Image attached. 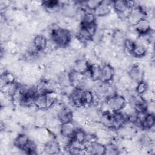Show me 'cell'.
Listing matches in <instances>:
<instances>
[{"mask_svg":"<svg viewBox=\"0 0 155 155\" xmlns=\"http://www.w3.org/2000/svg\"><path fill=\"white\" fill-rule=\"evenodd\" d=\"M112 5L114 10L119 15H125L127 13L128 15V13L130 10L127 1L119 0L112 1Z\"/></svg>","mask_w":155,"mask_h":155,"instance_id":"cell-17","label":"cell"},{"mask_svg":"<svg viewBox=\"0 0 155 155\" xmlns=\"http://www.w3.org/2000/svg\"><path fill=\"white\" fill-rule=\"evenodd\" d=\"M62 13L67 16H74L78 12V7L74 4H65L62 7Z\"/></svg>","mask_w":155,"mask_h":155,"instance_id":"cell-30","label":"cell"},{"mask_svg":"<svg viewBox=\"0 0 155 155\" xmlns=\"http://www.w3.org/2000/svg\"><path fill=\"white\" fill-rule=\"evenodd\" d=\"M101 1H97V0H90L86 1L84 2V5L89 9L90 10H94L98 7V5L101 4Z\"/></svg>","mask_w":155,"mask_h":155,"instance_id":"cell-38","label":"cell"},{"mask_svg":"<svg viewBox=\"0 0 155 155\" xmlns=\"http://www.w3.org/2000/svg\"><path fill=\"white\" fill-rule=\"evenodd\" d=\"M106 104L111 112L121 111L126 105L125 97L121 95L114 94L106 99Z\"/></svg>","mask_w":155,"mask_h":155,"instance_id":"cell-3","label":"cell"},{"mask_svg":"<svg viewBox=\"0 0 155 155\" xmlns=\"http://www.w3.org/2000/svg\"><path fill=\"white\" fill-rule=\"evenodd\" d=\"M22 150L24 151V153L27 154H36V151H37L36 144L34 141L30 140Z\"/></svg>","mask_w":155,"mask_h":155,"instance_id":"cell-34","label":"cell"},{"mask_svg":"<svg viewBox=\"0 0 155 155\" xmlns=\"http://www.w3.org/2000/svg\"><path fill=\"white\" fill-rule=\"evenodd\" d=\"M147 53V49L145 47L144 45L142 44H136L131 53V54H133L136 58H142Z\"/></svg>","mask_w":155,"mask_h":155,"instance_id":"cell-32","label":"cell"},{"mask_svg":"<svg viewBox=\"0 0 155 155\" xmlns=\"http://www.w3.org/2000/svg\"><path fill=\"white\" fill-rule=\"evenodd\" d=\"M51 38L53 43L57 46L59 47H65L70 44L71 35L68 30L62 28H57L51 31Z\"/></svg>","mask_w":155,"mask_h":155,"instance_id":"cell-1","label":"cell"},{"mask_svg":"<svg viewBox=\"0 0 155 155\" xmlns=\"http://www.w3.org/2000/svg\"><path fill=\"white\" fill-rule=\"evenodd\" d=\"M87 134L83 130L76 128L72 137L70 139L78 143V144L82 145L87 142Z\"/></svg>","mask_w":155,"mask_h":155,"instance_id":"cell-20","label":"cell"},{"mask_svg":"<svg viewBox=\"0 0 155 155\" xmlns=\"http://www.w3.org/2000/svg\"><path fill=\"white\" fill-rule=\"evenodd\" d=\"M125 39V38L124 36V34L122 31L116 30L113 32L112 35V40L114 44L116 45H119L120 44H123Z\"/></svg>","mask_w":155,"mask_h":155,"instance_id":"cell-33","label":"cell"},{"mask_svg":"<svg viewBox=\"0 0 155 155\" xmlns=\"http://www.w3.org/2000/svg\"><path fill=\"white\" fill-rule=\"evenodd\" d=\"M128 122V115L120 111L113 112L112 127L114 129H119Z\"/></svg>","mask_w":155,"mask_h":155,"instance_id":"cell-10","label":"cell"},{"mask_svg":"<svg viewBox=\"0 0 155 155\" xmlns=\"http://www.w3.org/2000/svg\"><path fill=\"white\" fill-rule=\"evenodd\" d=\"M76 129V128H75L74 124L71 121L67 123L61 124L60 128V133L63 137L71 139Z\"/></svg>","mask_w":155,"mask_h":155,"instance_id":"cell-16","label":"cell"},{"mask_svg":"<svg viewBox=\"0 0 155 155\" xmlns=\"http://www.w3.org/2000/svg\"><path fill=\"white\" fill-rule=\"evenodd\" d=\"M78 39L82 43H87L92 40L93 37L85 27L81 26L77 35Z\"/></svg>","mask_w":155,"mask_h":155,"instance_id":"cell-23","label":"cell"},{"mask_svg":"<svg viewBox=\"0 0 155 155\" xmlns=\"http://www.w3.org/2000/svg\"><path fill=\"white\" fill-rule=\"evenodd\" d=\"M148 84L146 82L141 81L137 82V86L136 87V91L137 94L142 96L148 90Z\"/></svg>","mask_w":155,"mask_h":155,"instance_id":"cell-35","label":"cell"},{"mask_svg":"<svg viewBox=\"0 0 155 155\" xmlns=\"http://www.w3.org/2000/svg\"><path fill=\"white\" fill-rule=\"evenodd\" d=\"M29 140L30 139L26 134H19L14 139L13 144L15 147L22 150Z\"/></svg>","mask_w":155,"mask_h":155,"instance_id":"cell-22","label":"cell"},{"mask_svg":"<svg viewBox=\"0 0 155 155\" xmlns=\"http://www.w3.org/2000/svg\"><path fill=\"white\" fill-rule=\"evenodd\" d=\"M145 12L140 7L135 6L130 10L127 18L130 24L134 25L140 20L145 18Z\"/></svg>","mask_w":155,"mask_h":155,"instance_id":"cell-4","label":"cell"},{"mask_svg":"<svg viewBox=\"0 0 155 155\" xmlns=\"http://www.w3.org/2000/svg\"><path fill=\"white\" fill-rule=\"evenodd\" d=\"M82 90L83 89L74 87L69 96L70 101L73 105L77 107H80V97Z\"/></svg>","mask_w":155,"mask_h":155,"instance_id":"cell-26","label":"cell"},{"mask_svg":"<svg viewBox=\"0 0 155 155\" xmlns=\"http://www.w3.org/2000/svg\"><path fill=\"white\" fill-rule=\"evenodd\" d=\"M85 153L90 154H105V145L95 140L90 141L85 147Z\"/></svg>","mask_w":155,"mask_h":155,"instance_id":"cell-8","label":"cell"},{"mask_svg":"<svg viewBox=\"0 0 155 155\" xmlns=\"http://www.w3.org/2000/svg\"><path fill=\"white\" fill-rule=\"evenodd\" d=\"M153 140L148 135H143L140 138V143L144 147H150L152 145Z\"/></svg>","mask_w":155,"mask_h":155,"instance_id":"cell-39","label":"cell"},{"mask_svg":"<svg viewBox=\"0 0 155 155\" xmlns=\"http://www.w3.org/2000/svg\"><path fill=\"white\" fill-rule=\"evenodd\" d=\"M155 124V117L153 113H146L143 114L140 127L145 130H150L153 128Z\"/></svg>","mask_w":155,"mask_h":155,"instance_id":"cell-14","label":"cell"},{"mask_svg":"<svg viewBox=\"0 0 155 155\" xmlns=\"http://www.w3.org/2000/svg\"><path fill=\"white\" fill-rule=\"evenodd\" d=\"M112 1H101V4L94 10V14L97 16H105L109 15L111 12V4Z\"/></svg>","mask_w":155,"mask_h":155,"instance_id":"cell-12","label":"cell"},{"mask_svg":"<svg viewBox=\"0 0 155 155\" xmlns=\"http://www.w3.org/2000/svg\"><path fill=\"white\" fill-rule=\"evenodd\" d=\"M114 75L113 67L110 64H104L101 67L99 81L105 83H110Z\"/></svg>","mask_w":155,"mask_h":155,"instance_id":"cell-5","label":"cell"},{"mask_svg":"<svg viewBox=\"0 0 155 155\" xmlns=\"http://www.w3.org/2000/svg\"><path fill=\"white\" fill-rule=\"evenodd\" d=\"M96 16L94 13L90 12H85L81 18V25H86L91 24L95 23Z\"/></svg>","mask_w":155,"mask_h":155,"instance_id":"cell-29","label":"cell"},{"mask_svg":"<svg viewBox=\"0 0 155 155\" xmlns=\"http://www.w3.org/2000/svg\"><path fill=\"white\" fill-rule=\"evenodd\" d=\"M47 108L52 107L58 100V94L56 92L53 90H46L44 91Z\"/></svg>","mask_w":155,"mask_h":155,"instance_id":"cell-28","label":"cell"},{"mask_svg":"<svg viewBox=\"0 0 155 155\" xmlns=\"http://www.w3.org/2000/svg\"><path fill=\"white\" fill-rule=\"evenodd\" d=\"M38 93V90L34 87L19 90L18 91L19 102L24 106L31 105L33 104L35 99Z\"/></svg>","mask_w":155,"mask_h":155,"instance_id":"cell-2","label":"cell"},{"mask_svg":"<svg viewBox=\"0 0 155 155\" xmlns=\"http://www.w3.org/2000/svg\"><path fill=\"white\" fill-rule=\"evenodd\" d=\"M101 123L105 127L111 128L113 124V112L111 111H103L101 117Z\"/></svg>","mask_w":155,"mask_h":155,"instance_id":"cell-24","label":"cell"},{"mask_svg":"<svg viewBox=\"0 0 155 155\" xmlns=\"http://www.w3.org/2000/svg\"><path fill=\"white\" fill-rule=\"evenodd\" d=\"M122 45L124 46V47L127 52L131 54V53L136 45V43H134L130 39L125 38V39L124 40V41L123 42Z\"/></svg>","mask_w":155,"mask_h":155,"instance_id":"cell-36","label":"cell"},{"mask_svg":"<svg viewBox=\"0 0 155 155\" xmlns=\"http://www.w3.org/2000/svg\"><path fill=\"white\" fill-rule=\"evenodd\" d=\"M89 66H90V64L88 63V62L86 60L84 59H78L75 62L74 67L73 69L80 73H84L86 71H87Z\"/></svg>","mask_w":155,"mask_h":155,"instance_id":"cell-27","label":"cell"},{"mask_svg":"<svg viewBox=\"0 0 155 155\" xmlns=\"http://www.w3.org/2000/svg\"><path fill=\"white\" fill-rule=\"evenodd\" d=\"M42 6L49 12L57 11L60 8V2L56 0H48L42 2Z\"/></svg>","mask_w":155,"mask_h":155,"instance_id":"cell-25","label":"cell"},{"mask_svg":"<svg viewBox=\"0 0 155 155\" xmlns=\"http://www.w3.org/2000/svg\"><path fill=\"white\" fill-rule=\"evenodd\" d=\"M119 154V149L117 146L113 143H110L105 145V154Z\"/></svg>","mask_w":155,"mask_h":155,"instance_id":"cell-37","label":"cell"},{"mask_svg":"<svg viewBox=\"0 0 155 155\" xmlns=\"http://www.w3.org/2000/svg\"><path fill=\"white\" fill-rule=\"evenodd\" d=\"M134 29L140 35H145L151 30L150 21L145 18L142 19L133 25Z\"/></svg>","mask_w":155,"mask_h":155,"instance_id":"cell-11","label":"cell"},{"mask_svg":"<svg viewBox=\"0 0 155 155\" xmlns=\"http://www.w3.org/2000/svg\"><path fill=\"white\" fill-rule=\"evenodd\" d=\"M73 116V111L67 106H62L58 112V119L61 124L71 122Z\"/></svg>","mask_w":155,"mask_h":155,"instance_id":"cell-9","label":"cell"},{"mask_svg":"<svg viewBox=\"0 0 155 155\" xmlns=\"http://www.w3.org/2000/svg\"><path fill=\"white\" fill-rule=\"evenodd\" d=\"M95 93L98 97L108 98V97L116 94L113 88L110 85L109 83H105L100 82L95 89Z\"/></svg>","mask_w":155,"mask_h":155,"instance_id":"cell-6","label":"cell"},{"mask_svg":"<svg viewBox=\"0 0 155 155\" xmlns=\"http://www.w3.org/2000/svg\"><path fill=\"white\" fill-rule=\"evenodd\" d=\"M33 105L39 110H45L48 108L44 91L38 94L35 99Z\"/></svg>","mask_w":155,"mask_h":155,"instance_id":"cell-21","label":"cell"},{"mask_svg":"<svg viewBox=\"0 0 155 155\" xmlns=\"http://www.w3.org/2000/svg\"><path fill=\"white\" fill-rule=\"evenodd\" d=\"M1 81L2 87L7 84H12L15 82V78L13 74L10 72H4L1 74Z\"/></svg>","mask_w":155,"mask_h":155,"instance_id":"cell-31","label":"cell"},{"mask_svg":"<svg viewBox=\"0 0 155 155\" xmlns=\"http://www.w3.org/2000/svg\"><path fill=\"white\" fill-rule=\"evenodd\" d=\"M128 73L130 78L137 83L141 81H143V71L138 65H133L130 68Z\"/></svg>","mask_w":155,"mask_h":155,"instance_id":"cell-13","label":"cell"},{"mask_svg":"<svg viewBox=\"0 0 155 155\" xmlns=\"http://www.w3.org/2000/svg\"><path fill=\"white\" fill-rule=\"evenodd\" d=\"M94 101L93 93L89 90H82L80 97V107H86L91 105Z\"/></svg>","mask_w":155,"mask_h":155,"instance_id":"cell-18","label":"cell"},{"mask_svg":"<svg viewBox=\"0 0 155 155\" xmlns=\"http://www.w3.org/2000/svg\"><path fill=\"white\" fill-rule=\"evenodd\" d=\"M44 150L46 154H56L60 152L61 148L58 142L55 139H51L44 145Z\"/></svg>","mask_w":155,"mask_h":155,"instance_id":"cell-15","label":"cell"},{"mask_svg":"<svg viewBox=\"0 0 155 155\" xmlns=\"http://www.w3.org/2000/svg\"><path fill=\"white\" fill-rule=\"evenodd\" d=\"M131 104L134 111L139 113H147L148 105L146 101L140 95L137 94L131 99Z\"/></svg>","mask_w":155,"mask_h":155,"instance_id":"cell-7","label":"cell"},{"mask_svg":"<svg viewBox=\"0 0 155 155\" xmlns=\"http://www.w3.org/2000/svg\"><path fill=\"white\" fill-rule=\"evenodd\" d=\"M33 47L39 51H43L47 45V38L41 35H36L33 41Z\"/></svg>","mask_w":155,"mask_h":155,"instance_id":"cell-19","label":"cell"}]
</instances>
